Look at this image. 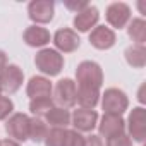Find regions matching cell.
<instances>
[{
  "label": "cell",
  "mask_w": 146,
  "mask_h": 146,
  "mask_svg": "<svg viewBox=\"0 0 146 146\" xmlns=\"http://www.w3.org/2000/svg\"><path fill=\"white\" fill-rule=\"evenodd\" d=\"M76 93H78V88H76L74 81L69 79V78L60 79L55 86V102L62 108L74 107L76 105Z\"/></svg>",
  "instance_id": "obj_7"
},
{
  "label": "cell",
  "mask_w": 146,
  "mask_h": 146,
  "mask_svg": "<svg viewBox=\"0 0 146 146\" xmlns=\"http://www.w3.org/2000/svg\"><path fill=\"white\" fill-rule=\"evenodd\" d=\"M76 79H78L79 86H91V88H98L100 90V86L103 84L102 67L96 62L84 60L76 69Z\"/></svg>",
  "instance_id": "obj_2"
},
{
  "label": "cell",
  "mask_w": 146,
  "mask_h": 146,
  "mask_svg": "<svg viewBox=\"0 0 146 146\" xmlns=\"http://www.w3.org/2000/svg\"><path fill=\"white\" fill-rule=\"evenodd\" d=\"M62 146H84V137L78 131H67L65 129V137Z\"/></svg>",
  "instance_id": "obj_24"
},
{
  "label": "cell",
  "mask_w": 146,
  "mask_h": 146,
  "mask_svg": "<svg viewBox=\"0 0 146 146\" xmlns=\"http://www.w3.org/2000/svg\"><path fill=\"white\" fill-rule=\"evenodd\" d=\"M100 100V90L91 86H78L76 102L81 105V108H95Z\"/></svg>",
  "instance_id": "obj_17"
},
{
  "label": "cell",
  "mask_w": 146,
  "mask_h": 146,
  "mask_svg": "<svg viewBox=\"0 0 146 146\" xmlns=\"http://www.w3.org/2000/svg\"><path fill=\"white\" fill-rule=\"evenodd\" d=\"M84 146H103V141L100 139V136H88L84 137Z\"/></svg>",
  "instance_id": "obj_28"
},
{
  "label": "cell",
  "mask_w": 146,
  "mask_h": 146,
  "mask_svg": "<svg viewBox=\"0 0 146 146\" xmlns=\"http://www.w3.org/2000/svg\"><path fill=\"white\" fill-rule=\"evenodd\" d=\"M64 5H65L69 11H74V12L78 14V12H81L83 9H86L90 4L86 2V0H65Z\"/></svg>",
  "instance_id": "obj_27"
},
{
  "label": "cell",
  "mask_w": 146,
  "mask_h": 146,
  "mask_svg": "<svg viewBox=\"0 0 146 146\" xmlns=\"http://www.w3.org/2000/svg\"><path fill=\"white\" fill-rule=\"evenodd\" d=\"M52 83L46 79V78H41V76H35L29 79L28 83V88H26V93L31 100L35 98H45V96H52Z\"/></svg>",
  "instance_id": "obj_14"
},
{
  "label": "cell",
  "mask_w": 146,
  "mask_h": 146,
  "mask_svg": "<svg viewBox=\"0 0 146 146\" xmlns=\"http://www.w3.org/2000/svg\"><path fill=\"white\" fill-rule=\"evenodd\" d=\"M29 122L31 119L26 113H14L7 120L5 131L14 141H26L29 139Z\"/></svg>",
  "instance_id": "obj_4"
},
{
  "label": "cell",
  "mask_w": 146,
  "mask_h": 146,
  "mask_svg": "<svg viewBox=\"0 0 146 146\" xmlns=\"http://www.w3.org/2000/svg\"><path fill=\"white\" fill-rule=\"evenodd\" d=\"M129 38L136 43V45H143L146 41V23L141 17H136L131 21L129 28H127Z\"/></svg>",
  "instance_id": "obj_20"
},
{
  "label": "cell",
  "mask_w": 146,
  "mask_h": 146,
  "mask_svg": "<svg viewBox=\"0 0 146 146\" xmlns=\"http://www.w3.org/2000/svg\"><path fill=\"white\" fill-rule=\"evenodd\" d=\"M0 93H2V91H0Z\"/></svg>",
  "instance_id": "obj_33"
},
{
  "label": "cell",
  "mask_w": 146,
  "mask_h": 146,
  "mask_svg": "<svg viewBox=\"0 0 146 146\" xmlns=\"http://www.w3.org/2000/svg\"><path fill=\"white\" fill-rule=\"evenodd\" d=\"M125 60L129 65L141 69L146 64V48L143 45H132L125 50Z\"/></svg>",
  "instance_id": "obj_19"
},
{
  "label": "cell",
  "mask_w": 146,
  "mask_h": 146,
  "mask_svg": "<svg viewBox=\"0 0 146 146\" xmlns=\"http://www.w3.org/2000/svg\"><path fill=\"white\" fill-rule=\"evenodd\" d=\"M53 43L55 46L64 52V53H70L79 48L81 45V40L78 36V33L74 29H69V28H64V29H58L53 36Z\"/></svg>",
  "instance_id": "obj_10"
},
{
  "label": "cell",
  "mask_w": 146,
  "mask_h": 146,
  "mask_svg": "<svg viewBox=\"0 0 146 146\" xmlns=\"http://www.w3.org/2000/svg\"><path fill=\"white\" fill-rule=\"evenodd\" d=\"M46 134H48L46 122L41 117L31 119V122H29V139H33L35 143H41V141H45Z\"/></svg>",
  "instance_id": "obj_21"
},
{
  "label": "cell",
  "mask_w": 146,
  "mask_h": 146,
  "mask_svg": "<svg viewBox=\"0 0 146 146\" xmlns=\"http://www.w3.org/2000/svg\"><path fill=\"white\" fill-rule=\"evenodd\" d=\"M139 11H141V14H146V4H144V0H139Z\"/></svg>",
  "instance_id": "obj_32"
},
{
  "label": "cell",
  "mask_w": 146,
  "mask_h": 146,
  "mask_svg": "<svg viewBox=\"0 0 146 146\" xmlns=\"http://www.w3.org/2000/svg\"><path fill=\"white\" fill-rule=\"evenodd\" d=\"M102 107L105 110V113H113V115H122L127 107H129V100L125 96V93L119 88H108L103 93V100H102Z\"/></svg>",
  "instance_id": "obj_3"
},
{
  "label": "cell",
  "mask_w": 146,
  "mask_h": 146,
  "mask_svg": "<svg viewBox=\"0 0 146 146\" xmlns=\"http://www.w3.org/2000/svg\"><path fill=\"white\" fill-rule=\"evenodd\" d=\"M0 146H19V143L14 139H4V141H0Z\"/></svg>",
  "instance_id": "obj_30"
},
{
  "label": "cell",
  "mask_w": 146,
  "mask_h": 146,
  "mask_svg": "<svg viewBox=\"0 0 146 146\" xmlns=\"http://www.w3.org/2000/svg\"><path fill=\"white\" fill-rule=\"evenodd\" d=\"M98 17H100L98 9L93 7V5H88L86 9H83L81 12L76 14V17H74V26H76L78 31H90V29L98 23Z\"/></svg>",
  "instance_id": "obj_15"
},
{
  "label": "cell",
  "mask_w": 146,
  "mask_h": 146,
  "mask_svg": "<svg viewBox=\"0 0 146 146\" xmlns=\"http://www.w3.org/2000/svg\"><path fill=\"white\" fill-rule=\"evenodd\" d=\"M53 108V100L50 96L45 98H35L29 103V110L31 113H35V117H46V113Z\"/></svg>",
  "instance_id": "obj_22"
},
{
  "label": "cell",
  "mask_w": 146,
  "mask_h": 146,
  "mask_svg": "<svg viewBox=\"0 0 146 146\" xmlns=\"http://www.w3.org/2000/svg\"><path fill=\"white\" fill-rule=\"evenodd\" d=\"M129 137L137 143H143L146 139V110L141 107L132 108L129 115Z\"/></svg>",
  "instance_id": "obj_8"
},
{
  "label": "cell",
  "mask_w": 146,
  "mask_h": 146,
  "mask_svg": "<svg viewBox=\"0 0 146 146\" xmlns=\"http://www.w3.org/2000/svg\"><path fill=\"white\" fill-rule=\"evenodd\" d=\"M46 124L53 125V127H62L65 129L70 124V112L67 108L62 107H53L48 113H46Z\"/></svg>",
  "instance_id": "obj_18"
},
{
  "label": "cell",
  "mask_w": 146,
  "mask_h": 146,
  "mask_svg": "<svg viewBox=\"0 0 146 146\" xmlns=\"http://www.w3.org/2000/svg\"><path fill=\"white\" fill-rule=\"evenodd\" d=\"M90 43L98 50H108L115 45V33L107 26H96L90 35Z\"/></svg>",
  "instance_id": "obj_13"
},
{
  "label": "cell",
  "mask_w": 146,
  "mask_h": 146,
  "mask_svg": "<svg viewBox=\"0 0 146 146\" xmlns=\"http://www.w3.org/2000/svg\"><path fill=\"white\" fill-rule=\"evenodd\" d=\"M23 79H24L23 70L17 65H14V64L7 65L2 72H0V91L9 93V95L16 93L21 88Z\"/></svg>",
  "instance_id": "obj_5"
},
{
  "label": "cell",
  "mask_w": 146,
  "mask_h": 146,
  "mask_svg": "<svg viewBox=\"0 0 146 146\" xmlns=\"http://www.w3.org/2000/svg\"><path fill=\"white\" fill-rule=\"evenodd\" d=\"M131 19V9L124 2H113L107 7V21L113 28H124Z\"/></svg>",
  "instance_id": "obj_11"
},
{
  "label": "cell",
  "mask_w": 146,
  "mask_h": 146,
  "mask_svg": "<svg viewBox=\"0 0 146 146\" xmlns=\"http://www.w3.org/2000/svg\"><path fill=\"white\" fill-rule=\"evenodd\" d=\"M12 110H14L12 100L7 98V96H2V95H0V120L7 119V117L12 113Z\"/></svg>",
  "instance_id": "obj_26"
},
{
  "label": "cell",
  "mask_w": 146,
  "mask_h": 146,
  "mask_svg": "<svg viewBox=\"0 0 146 146\" xmlns=\"http://www.w3.org/2000/svg\"><path fill=\"white\" fill-rule=\"evenodd\" d=\"M35 64L36 67L48 76H57L60 74V70L64 69V57L52 48H43L36 53L35 57Z\"/></svg>",
  "instance_id": "obj_1"
},
{
  "label": "cell",
  "mask_w": 146,
  "mask_h": 146,
  "mask_svg": "<svg viewBox=\"0 0 146 146\" xmlns=\"http://www.w3.org/2000/svg\"><path fill=\"white\" fill-rule=\"evenodd\" d=\"M64 137H65V129L52 127V129H48V134L45 137V144L46 146H62L64 144Z\"/></svg>",
  "instance_id": "obj_23"
},
{
  "label": "cell",
  "mask_w": 146,
  "mask_h": 146,
  "mask_svg": "<svg viewBox=\"0 0 146 146\" xmlns=\"http://www.w3.org/2000/svg\"><path fill=\"white\" fill-rule=\"evenodd\" d=\"M137 98H139V102H141V103H144V102H146V96H144V84L141 86V90H139V96H137Z\"/></svg>",
  "instance_id": "obj_31"
},
{
  "label": "cell",
  "mask_w": 146,
  "mask_h": 146,
  "mask_svg": "<svg viewBox=\"0 0 146 146\" xmlns=\"http://www.w3.org/2000/svg\"><path fill=\"white\" fill-rule=\"evenodd\" d=\"M53 12H55L53 0H33V2L28 5L29 19L38 23V24L50 23L53 19Z\"/></svg>",
  "instance_id": "obj_6"
},
{
  "label": "cell",
  "mask_w": 146,
  "mask_h": 146,
  "mask_svg": "<svg viewBox=\"0 0 146 146\" xmlns=\"http://www.w3.org/2000/svg\"><path fill=\"white\" fill-rule=\"evenodd\" d=\"M7 65H9V64H7V55H5V52L0 50V72H2Z\"/></svg>",
  "instance_id": "obj_29"
},
{
  "label": "cell",
  "mask_w": 146,
  "mask_h": 146,
  "mask_svg": "<svg viewBox=\"0 0 146 146\" xmlns=\"http://www.w3.org/2000/svg\"><path fill=\"white\" fill-rule=\"evenodd\" d=\"M23 40L28 46H45L46 43H50V33L41 26H29L26 28Z\"/></svg>",
  "instance_id": "obj_16"
},
{
  "label": "cell",
  "mask_w": 146,
  "mask_h": 146,
  "mask_svg": "<svg viewBox=\"0 0 146 146\" xmlns=\"http://www.w3.org/2000/svg\"><path fill=\"white\" fill-rule=\"evenodd\" d=\"M107 146H132V139L125 132H120V134H115V136L108 137Z\"/></svg>",
  "instance_id": "obj_25"
},
{
  "label": "cell",
  "mask_w": 146,
  "mask_h": 146,
  "mask_svg": "<svg viewBox=\"0 0 146 146\" xmlns=\"http://www.w3.org/2000/svg\"><path fill=\"white\" fill-rule=\"evenodd\" d=\"M100 134L103 137H112L115 134H120L125 131V120L122 119V115H113V113H105L102 117V122L98 125Z\"/></svg>",
  "instance_id": "obj_12"
},
{
  "label": "cell",
  "mask_w": 146,
  "mask_h": 146,
  "mask_svg": "<svg viewBox=\"0 0 146 146\" xmlns=\"http://www.w3.org/2000/svg\"><path fill=\"white\" fill-rule=\"evenodd\" d=\"M70 122L76 127V131L79 132H90L95 129L96 122H98V113L91 108H78L74 113L70 115Z\"/></svg>",
  "instance_id": "obj_9"
}]
</instances>
